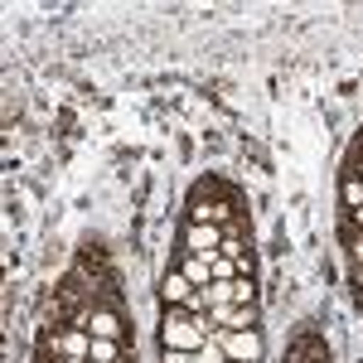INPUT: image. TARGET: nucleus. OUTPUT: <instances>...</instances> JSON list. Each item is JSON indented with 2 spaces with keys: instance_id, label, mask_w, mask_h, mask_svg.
Returning <instances> with one entry per match:
<instances>
[{
  "instance_id": "obj_10",
  "label": "nucleus",
  "mask_w": 363,
  "mask_h": 363,
  "mask_svg": "<svg viewBox=\"0 0 363 363\" xmlns=\"http://www.w3.org/2000/svg\"><path fill=\"white\" fill-rule=\"evenodd\" d=\"M203 296H208V310L213 306H233V281H213Z\"/></svg>"
},
{
  "instance_id": "obj_14",
  "label": "nucleus",
  "mask_w": 363,
  "mask_h": 363,
  "mask_svg": "<svg viewBox=\"0 0 363 363\" xmlns=\"http://www.w3.org/2000/svg\"><path fill=\"white\" fill-rule=\"evenodd\" d=\"M54 363H92V359H54Z\"/></svg>"
},
{
  "instance_id": "obj_11",
  "label": "nucleus",
  "mask_w": 363,
  "mask_h": 363,
  "mask_svg": "<svg viewBox=\"0 0 363 363\" xmlns=\"http://www.w3.org/2000/svg\"><path fill=\"white\" fill-rule=\"evenodd\" d=\"M228 330H257V306H238L233 320H228Z\"/></svg>"
},
{
  "instance_id": "obj_3",
  "label": "nucleus",
  "mask_w": 363,
  "mask_h": 363,
  "mask_svg": "<svg viewBox=\"0 0 363 363\" xmlns=\"http://www.w3.org/2000/svg\"><path fill=\"white\" fill-rule=\"evenodd\" d=\"M218 349L228 363H262V335L257 330H223Z\"/></svg>"
},
{
  "instance_id": "obj_5",
  "label": "nucleus",
  "mask_w": 363,
  "mask_h": 363,
  "mask_svg": "<svg viewBox=\"0 0 363 363\" xmlns=\"http://www.w3.org/2000/svg\"><path fill=\"white\" fill-rule=\"evenodd\" d=\"M83 330L92 339H121V335H126V325H121V315H116V310H87Z\"/></svg>"
},
{
  "instance_id": "obj_1",
  "label": "nucleus",
  "mask_w": 363,
  "mask_h": 363,
  "mask_svg": "<svg viewBox=\"0 0 363 363\" xmlns=\"http://www.w3.org/2000/svg\"><path fill=\"white\" fill-rule=\"evenodd\" d=\"M189 223H218V228L233 223V199H228V189L218 184V179H199V184H194Z\"/></svg>"
},
{
  "instance_id": "obj_6",
  "label": "nucleus",
  "mask_w": 363,
  "mask_h": 363,
  "mask_svg": "<svg viewBox=\"0 0 363 363\" xmlns=\"http://www.w3.org/2000/svg\"><path fill=\"white\" fill-rule=\"evenodd\" d=\"M160 296H165V306H189V296H194V281L184 277V272H169L165 281H160Z\"/></svg>"
},
{
  "instance_id": "obj_7",
  "label": "nucleus",
  "mask_w": 363,
  "mask_h": 363,
  "mask_svg": "<svg viewBox=\"0 0 363 363\" xmlns=\"http://www.w3.org/2000/svg\"><path fill=\"white\" fill-rule=\"evenodd\" d=\"M339 199H344V208H363V179H359V174H344Z\"/></svg>"
},
{
  "instance_id": "obj_8",
  "label": "nucleus",
  "mask_w": 363,
  "mask_h": 363,
  "mask_svg": "<svg viewBox=\"0 0 363 363\" xmlns=\"http://www.w3.org/2000/svg\"><path fill=\"white\" fill-rule=\"evenodd\" d=\"M233 306H257V286H252V277L233 281Z\"/></svg>"
},
{
  "instance_id": "obj_2",
  "label": "nucleus",
  "mask_w": 363,
  "mask_h": 363,
  "mask_svg": "<svg viewBox=\"0 0 363 363\" xmlns=\"http://www.w3.org/2000/svg\"><path fill=\"white\" fill-rule=\"evenodd\" d=\"M203 335H208V325L194 320V315H184V310H169L165 325H160L165 349H184V354H199V349H203Z\"/></svg>"
},
{
  "instance_id": "obj_12",
  "label": "nucleus",
  "mask_w": 363,
  "mask_h": 363,
  "mask_svg": "<svg viewBox=\"0 0 363 363\" xmlns=\"http://www.w3.org/2000/svg\"><path fill=\"white\" fill-rule=\"evenodd\" d=\"M213 281H238V262L218 252V257H213Z\"/></svg>"
},
{
  "instance_id": "obj_4",
  "label": "nucleus",
  "mask_w": 363,
  "mask_h": 363,
  "mask_svg": "<svg viewBox=\"0 0 363 363\" xmlns=\"http://www.w3.org/2000/svg\"><path fill=\"white\" fill-rule=\"evenodd\" d=\"M184 252H194V257H218L223 252V228L218 223H189L184 228Z\"/></svg>"
},
{
  "instance_id": "obj_9",
  "label": "nucleus",
  "mask_w": 363,
  "mask_h": 363,
  "mask_svg": "<svg viewBox=\"0 0 363 363\" xmlns=\"http://www.w3.org/2000/svg\"><path fill=\"white\" fill-rule=\"evenodd\" d=\"M87 359H92V363H116V339H92Z\"/></svg>"
},
{
  "instance_id": "obj_13",
  "label": "nucleus",
  "mask_w": 363,
  "mask_h": 363,
  "mask_svg": "<svg viewBox=\"0 0 363 363\" xmlns=\"http://www.w3.org/2000/svg\"><path fill=\"white\" fill-rule=\"evenodd\" d=\"M165 363H199L194 354H184V349H165Z\"/></svg>"
}]
</instances>
